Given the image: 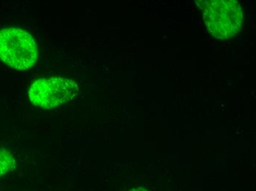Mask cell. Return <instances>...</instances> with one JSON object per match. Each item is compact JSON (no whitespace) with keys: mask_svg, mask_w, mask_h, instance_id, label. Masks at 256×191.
Returning <instances> with one entry per match:
<instances>
[{"mask_svg":"<svg viewBox=\"0 0 256 191\" xmlns=\"http://www.w3.org/2000/svg\"><path fill=\"white\" fill-rule=\"evenodd\" d=\"M208 30L218 39L234 38L241 30L243 11L234 0H198Z\"/></svg>","mask_w":256,"mask_h":191,"instance_id":"1","label":"cell"},{"mask_svg":"<svg viewBox=\"0 0 256 191\" xmlns=\"http://www.w3.org/2000/svg\"><path fill=\"white\" fill-rule=\"evenodd\" d=\"M38 58V47L34 38L18 28L0 30V60L16 70L29 69Z\"/></svg>","mask_w":256,"mask_h":191,"instance_id":"2","label":"cell"},{"mask_svg":"<svg viewBox=\"0 0 256 191\" xmlns=\"http://www.w3.org/2000/svg\"><path fill=\"white\" fill-rule=\"evenodd\" d=\"M79 92L78 84L64 77L40 79L31 85L30 102L36 106L52 109L62 106L76 97Z\"/></svg>","mask_w":256,"mask_h":191,"instance_id":"3","label":"cell"},{"mask_svg":"<svg viewBox=\"0 0 256 191\" xmlns=\"http://www.w3.org/2000/svg\"><path fill=\"white\" fill-rule=\"evenodd\" d=\"M16 168V161L8 151L0 147V178Z\"/></svg>","mask_w":256,"mask_h":191,"instance_id":"4","label":"cell"},{"mask_svg":"<svg viewBox=\"0 0 256 191\" xmlns=\"http://www.w3.org/2000/svg\"><path fill=\"white\" fill-rule=\"evenodd\" d=\"M130 191H148L146 189H134V190H132Z\"/></svg>","mask_w":256,"mask_h":191,"instance_id":"5","label":"cell"}]
</instances>
